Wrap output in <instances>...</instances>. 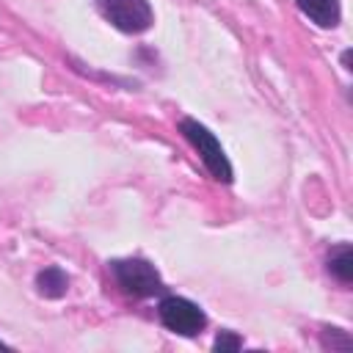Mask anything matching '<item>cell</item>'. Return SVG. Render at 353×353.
I'll use <instances>...</instances> for the list:
<instances>
[{
  "label": "cell",
  "mask_w": 353,
  "mask_h": 353,
  "mask_svg": "<svg viewBox=\"0 0 353 353\" xmlns=\"http://www.w3.org/2000/svg\"><path fill=\"white\" fill-rule=\"evenodd\" d=\"M179 132L193 143V149L199 152L204 168H207L218 182H232V176H234L232 163H229V157H226L221 141H218L201 121H196V119H182V121H179Z\"/></svg>",
  "instance_id": "1"
},
{
  "label": "cell",
  "mask_w": 353,
  "mask_h": 353,
  "mask_svg": "<svg viewBox=\"0 0 353 353\" xmlns=\"http://www.w3.org/2000/svg\"><path fill=\"white\" fill-rule=\"evenodd\" d=\"M110 273L116 279V287L130 295V298H149L154 292L163 290V281H160V273L152 262L141 259V256H127V259H113L110 265Z\"/></svg>",
  "instance_id": "2"
},
{
  "label": "cell",
  "mask_w": 353,
  "mask_h": 353,
  "mask_svg": "<svg viewBox=\"0 0 353 353\" xmlns=\"http://www.w3.org/2000/svg\"><path fill=\"white\" fill-rule=\"evenodd\" d=\"M157 317H160V323L168 331L179 334V336H196L207 325L204 309L199 303H193L190 298H182V295H165V298H160Z\"/></svg>",
  "instance_id": "3"
},
{
  "label": "cell",
  "mask_w": 353,
  "mask_h": 353,
  "mask_svg": "<svg viewBox=\"0 0 353 353\" xmlns=\"http://www.w3.org/2000/svg\"><path fill=\"white\" fill-rule=\"evenodd\" d=\"M99 11L121 33H143L154 22L149 0H99Z\"/></svg>",
  "instance_id": "4"
},
{
  "label": "cell",
  "mask_w": 353,
  "mask_h": 353,
  "mask_svg": "<svg viewBox=\"0 0 353 353\" xmlns=\"http://www.w3.org/2000/svg\"><path fill=\"white\" fill-rule=\"evenodd\" d=\"M303 17H309L317 28H336L342 17L339 0H295Z\"/></svg>",
  "instance_id": "5"
},
{
  "label": "cell",
  "mask_w": 353,
  "mask_h": 353,
  "mask_svg": "<svg viewBox=\"0 0 353 353\" xmlns=\"http://www.w3.org/2000/svg\"><path fill=\"white\" fill-rule=\"evenodd\" d=\"M36 287H39V292L44 298H61L69 290V276L58 265H50V268L36 273Z\"/></svg>",
  "instance_id": "6"
},
{
  "label": "cell",
  "mask_w": 353,
  "mask_h": 353,
  "mask_svg": "<svg viewBox=\"0 0 353 353\" xmlns=\"http://www.w3.org/2000/svg\"><path fill=\"white\" fill-rule=\"evenodd\" d=\"M328 270H331V276H334L336 281L350 284V279H353V254H350V245H347V243L336 245V248L328 254Z\"/></svg>",
  "instance_id": "7"
},
{
  "label": "cell",
  "mask_w": 353,
  "mask_h": 353,
  "mask_svg": "<svg viewBox=\"0 0 353 353\" xmlns=\"http://www.w3.org/2000/svg\"><path fill=\"white\" fill-rule=\"evenodd\" d=\"M240 345H243V339L234 336V334H229V331H221V334L215 336V342H212L215 350H237Z\"/></svg>",
  "instance_id": "8"
},
{
  "label": "cell",
  "mask_w": 353,
  "mask_h": 353,
  "mask_svg": "<svg viewBox=\"0 0 353 353\" xmlns=\"http://www.w3.org/2000/svg\"><path fill=\"white\" fill-rule=\"evenodd\" d=\"M0 347H8V345H6V342H3V339H0Z\"/></svg>",
  "instance_id": "9"
}]
</instances>
